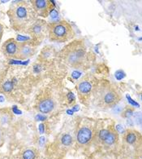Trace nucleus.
<instances>
[{
  "instance_id": "obj_1",
  "label": "nucleus",
  "mask_w": 142,
  "mask_h": 159,
  "mask_svg": "<svg viewBox=\"0 0 142 159\" xmlns=\"http://www.w3.org/2000/svg\"><path fill=\"white\" fill-rule=\"evenodd\" d=\"M92 94L95 105L102 109L115 106L121 100L118 89L107 81H102L93 87Z\"/></svg>"
},
{
  "instance_id": "obj_2",
  "label": "nucleus",
  "mask_w": 142,
  "mask_h": 159,
  "mask_svg": "<svg viewBox=\"0 0 142 159\" xmlns=\"http://www.w3.org/2000/svg\"><path fill=\"white\" fill-rule=\"evenodd\" d=\"M60 56L67 66L80 69L87 62V48L83 41L75 40L64 47Z\"/></svg>"
},
{
  "instance_id": "obj_3",
  "label": "nucleus",
  "mask_w": 142,
  "mask_h": 159,
  "mask_svg": "<svg viewBox=\"0 0 142 159\" xmlns=\"http://www.w3.org/2000/svg\"><path fill=\"white\" fill-rule=\"evenodd\" d=\"M48 33L49 39L58 43L67 42L75 36L73 28L66 20H58L49 24Z\"/></svg>"
},
{
  "instance_id": "obj_4",
  "label": "nucleus",
  "mask_w": 142,
  "mask_h": 159,
  "mask_svg": "<svg viewBox=\"0 0 142 159\" xmlns=\"http://www.w3.org/2000/svg\"><path fill=\"white\" fill-rule=\"evenodd\" d=\"M31 15L29 9L24 5H19L10 11V18L11 24L15 28H22L24 26L28 20L30 19Z\"/></svg>"
},
{
  "instance_id": "obj_5",
  "label": "nucleus",
  "mask_w": 142,
  "mask_h": 159,
  "mask_svg": "<svg viewBox=\"0 0 142 159\" xmlns=\"http://www.w3.org/2000/svg\"><path fill=\"white\" fill-rule=\"evenodd\" d=\"M98 139L105 146L114 145L118 139V131L112 126H109L107 128L101 129L98 132Z\"/></svg>"
},
{
  "instance_id": "obj_6",
  "label": "nucleus",
  "mask_w": 142,
  "mask_h": 159,
  "mask_svg": "<svg viewBox=\"0 0 142 159\" xmlns=\"http://www.w3.org/2000/svg\"><path fill=\"white\" fill-rule=\"evenodd\" d=\"M93 136V132L92 129L88 126H81L78 129L75 134V140L80 146H84L88 144L92 140Z\"/></svg>"
},
{
  "instance_id": "obj_7",
  "label": "nucleus",
  "mask_w": 142,
  "mask_h": 159,
  "mask_svg": "<svg viewBox=\"0 0 142 159\" xmlns=\"http://www.w3.org/2000/svg\"><path fill=\"white\" fill-rule=\"evenodd\" d=\"M93 86L92 83L87 79H82L78 83L76 86V90L79 94L80 100L84 102V100H86L88 97L90 96L93 92Z\"/></svg>"
},
{
  "instance_id": "obj_8",
  "label": "nucleus",
  "mask_w": 142,
  "mask_h": 159,
  "mask_svg": "<svg viewBox=\"0 0 142 159\" xmlns=\"http://www.w3.org/2000/svg\"><path fill=\"white\" fill-rule=\"evenodd\" d=\"M32 5L35 10L40 15L46 16L52 11V3L47 0H36L32 2Z\"/></svg>"
},
{
  "instance_id": "obj_9",
  "label": "nucleus",
  "mask_w": 142,
  "mask_h": 159,
  "mask_svg": "<svg viewBox=\"0 0 142 159\" xmlns=\"http://www.w3.org/2000/svg\"><path fill=\"white\" fill-rule=\"evenodd\" d=\"M55 107L54 100L50 97H45L40 100L37 105V109L41 113H49L53 111V109Z\"/></svg>"
},
{
  "instance_id": "obj_10",
  "label": "nucleus",
  "mask_w": 142,
  "mask_h": 159,
  "mask_svg": "<svg viewBox=\"0 0 142 159\" xmlns=\"http://www.w3.org/2000/svg\"><path fill=\"white\" fill-rule=\"evenodd\" d=\"M34 53L35 48H33L32 46L28 45V44L24 43L19 46V50H18L16 57L20 60H24L28 58V57H32Z\"/></svg>"
},
{
  "instance_id": "obj_11",
  "label": "nucleus",
  "mask_w": 142,
  "mask_h": 159,
  "mask_svg": "<svg viewBox=\"0 0 142 159\" xmlns=\"http://www.w3.org/2000/svg\"><path fill=\"white\" fill-rule=\"evenodd\" d=\"M124 141L129 145H134L140 140V134L134 130H127L123 135Z\"/></svg>"
},
{
  "instance_id": "obj_12",
  "label": "nucleus",
  "mask_w": 142,
  "mask_h": 159,
  "mask_svg": "<svg viewBox=\"0 0 142 159\" xmlns=\"http://www.w3.org/2000/svg\"><path fill=\"white\" fill-rule=\"evenodd\" d=\"M45 30H46V26H45V22L42 20H37L33 23L31 26L30 34L34 37H41V36H43Z\"/></svg>"
},
{
  "instance_id": "obj_13",
  "label": "nucleus",
  "mask_w": 142,
  "mask_h": 159,
  "mask_svg": "<svg viewBox=\"0 0 142 159\" xmlns=\"http://www.w3.org/2000/svg\"><path fill=\"white\" fill-rule=\"evenodd\" d=\"M18 50H19V45L14 40H9L3 46L4 53L8 57H16Z\"/></svg>"
},
{
  "instance_id": "obj_14",
  "label": "nucleus",
  "mask_w": 142,
  "mask_h": 159,
  "mask_svg": "<svg viewBox=\"0 0 142 159\" xmlns=\"http://www.w3.org/2000/svg\"><path fill=\"white\" fill-rule=\"evenodd\" d=\"M37 151L34 148H27L22 152V159H37Z\"/></svg>"
},
{
  "instance_id": "obj_15",
  "label": "nucleus",
  "mask_w": 142,
  "mask_h": 159,
  "mask_svg": "<svg viewBox=\"0 0 142 159\" xmlns=\"http://www.w3.org/2000/svg\"><path fill=\"white\" fill-rule=\"evenodd\" d=\"M61 143H62L63 146L69 147L73 143V139H72V137L69 134H64L62 136V138H61Z\"/></svg>"
},
{
  "instance_id": "obj_16",
  "label": "nucleus",
  "mask_w": 142,
  "mask_h": 159,
  "mask_svg": "<svg viewBox=\"0 0 142 159\" xmlns=\"http://www.w3.org/2000/svg\"><path fill=\"white\" fill-rule=\"evenodd\" d=\"M52 51H54V49H45L41 53V57H43L44 59H47L48 57H51L53 56Z\"/></svg>"
},
{
  "instance_id": "obj_17",
  "label": "nucleus",
  "mask_w": 142,
  "mask_h": 159,
  "mask_svg": "<svg viewBox=\"0 0 142 159\" xmlns=\"http://www.w3.org/2000/svg\"><path fill=\"white\" fill-rule=\"evenodd\" d=\"M133 112V109H131V108H126L124 111L123 112V114H122V117L123 118H129L130 116L131 115V113Z\"/></svg>"
},
{
  "instance_id": "obj_18",
  "label": "nucleus",
  "mask_w": 142,
  "mask_h": 159,
  "mask_svg": "<svg viewBox=\"0 0 142 159\" xmlns=\"http://www.w3.org/2000/svg\"><path fill=\"white\" fill-rule=\"evenodd\" d=\"M9 120H10V117H9L8 114H2L1 117H0V122H2V123H6V122H9Z\"/></svg>"
},
{
  "instance_id": "obj_19",
  "label": "nucleus",
  "mask_w": 142,
  "mask_h": 159,
  "mask_svg": "<svg viewBox=\"0 0 142 159\" xmlns=\"http://www.w3.org/2000/svg\"><path fill=\"white\" fill-rule=\"evenodd\" d=\"M12 83H10V82H7V83H6L4 84V86H3V88H4L5 91H6V92H9V91H11V89H12Z\"/></svg>"
},
{
  "instance_id": "obj_20",
  "label": "nucleus",
  "mask_w": 142,
  "mask_h": 159,
  "mask_svg": "<svg viewBox=\"0 0 142 159\" xmlns=\"http://www.w3.org/2000/svg\"><path fill=\"white\" fill-rule=\"evenodd\" d=\"M1 33H2V25H0V34H1ZM1 36V35H0Z\"/></svg>"
}]
</instances>
